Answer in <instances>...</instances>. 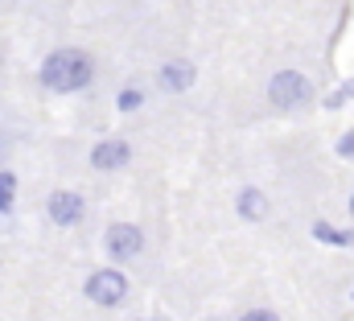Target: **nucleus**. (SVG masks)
I'll return each mask as SVG.
<instances>
[{
	"label": "nucleus",
	"instance_id": "16",
	"mask_svg": "<svg viewBox=\"0 0 354 321\" xmlns=\"http://www.w3.org/2000/svg\"><path fill=\"white\" fill-rule=\"evenodd\" d=\"M351 214H354V194H351Z\"/></svg>",
	"mask_w": 354,
	"mask_h": 321
},
{
	"label": "nucleus",
	"instance_id": "6",
	"mask_svg": "<svg viewBox=\"0 0 354 321\" xmlns=\"http://www.w3.org/2000/svg\"><path fill=\"white\" fill-rule=\"evenodd\" d=\"M87 160H91V169H99V173H115V169H124L132 160V145L120 140V136H107V140H99L91 149Z\"/></svg>",
	"mask_w": 354,
	"mask_h": 321
},
{
	"label": "nucleus",
	"instance_id": "11",
	"mask_svg": "<svg viewBox=\"0 0 354 321\" xmlns=\"http://www.w3.org/2000/svg\"><path fill=\"white\" fill-rule=\"evenodd\" d=\"M140 103H145V91H140V86H124V91L115 95V107H120V111H136Z\"/></svg>",
	"mask_w": 354,
	"mask_h": 321
},
{
	"label": "nucleus",
	"instance_id": "13",
	"mask_svg": "<svg viewBox=\"0 0 354 321\" xmlns=\"http://www.w3.org/2000/svg\"><path fill=\"white\" fill-rule=\"evenodd\" d=\"M235 321H280V313H272V309H248V313H239Z\"/></svg>",
	"mask_w": 354,
	"mask_h": 321
},
{
	"label": "nucleus",
	"instance_id": "17",
	"mask_svg": "<svg viewBox=\"0 0 354 321\" xmlns=\"http://www.w3.org/2000/svg\"><path fill=\"white\" fill-rule=\"evenodd\" d=\"M136 321H157V318H136Z\"/></svg>",
	"mask_w": 354,
	"mask_h": 321
},
{
	"label": "nucleus",
	"instance_id": "14",
	"mask_svg": "<svg viewBox=\"0 0 354 321\" xmlns=\"http://www.w3.org/2000/svg\"><path fill=\"white\" fill-rule=\"evenodd\" d=\"M342 107H346V95L342 91H330L326 95V111H342Z\"/></svg>",
	"mask_w": 354,
	"mask_h": 321
},
{
	"label": "nucleus",
	"instance_id": "7",
	"mask_svg": "<svg viewBox=\"0 0 354 321\" xmlns=\"http://www.w3.org/2000/svg\"><path fill=\"white\" fill-rule=\"evenodd\" d=\"M198 79V71H194V62H161V71H157V86L161 91H169V95H181V91H189Z\"/></svg>",
	"mask_w": 354,
	"mask_h": 321
},
{
	"label": "nucleus",
	"instance_id": "9",
	"mask_svg": "<svg viewBox=\"0 0 354 321\" xmlns=\"http://www.w3.org/2000/svg\"><path fill=\"white\" fill-rule=\"evenodd\" d=\"M17 202V173L12 169H0V214H8Z\"/></svg>",
	"mask_w": 354,
	"mask_h": 321
},
{
	"label": "nucleus",
	"instance_id": "15",
	"mask_svg": "<svg viewBox=\"0 0 354 321\" xmlns=\"http://www.w3.org/2000/svg\"><path fill=\"white\" fill-rule=\"evenodd\" d=\"M338 91H342V95H346V103H351V99H354V79H346L342 86H338Z\"/></svg>",
	"mask_w": 354,
	"mask_h": 321
},
{
	"label": "nucleus",
	"instance_id": "8",
	"mask_svg": "<svg viewBox=\"0 0 354 321\" xmlns=\"http://www.w3.org/2000/svg\"><path fill=\"white\" fill-rule=\"evenodd\" d=\"M235 210H239V219L260 223V219H268V194L256 190V185H243V190L235 194Z\"/></svg>",
	"mask_w": 354,
	"mask_h": 321
},
{
	"label": "nucleus",
	"instance_id": "12",
	"mask_svg": "<svg viewBox=\"0 0 354 321\" xmlns=\"http://www.w3.org/2000/svg\"><path fill=\"white\" fill-rule=\"evenodd\" d=\"M334 153H338L342 160H354V128H351V132H342V136H338V145H334Z\"/></svg>",
	"mask_w": 354,
	"mask_h": 321
},
{
	"label": "nucleus",
	"instance_id": "2",
	"mask_svg": "<svg viewBox=\"0 0 354 321\" xmlns=\"http://www.w3.org/2000/svg\"><path fill=\"white\" fill-rule=\"evenodd\" d=\"M83 297L99 309H115V305L128 301V276L120 268H95L83 280Z\"/></svg>",
	"mask_w": 354,
	"mask_h": 321
},
{
	"label": "nucleus",
	"instance_id": "1",
	"mask_svg": "<svg viewBox=\"0 0 354 321\" xmlns=\"http://www.w3.org/2000/svg\"><path fill=\"white\" fill-rule=\"evenodd\" d=\"M37 79L46 91L54 95H75V91H87L95 79V62H91L87 50L79 46H62V50H50L46 62L37 66Z\"/></svg>",
	"mask_w": 354,
	"mask_h": 321
},
{
	"label": "nucleus",
	"instance_id": "18",
	"mask_svg": "<svg viewBox=\"0 0 354 321\" xmlns=\"http://www.w3.org/2000/svg\"><path fill=\"white\" fill-rule=\"evenodd\" d=\"M157 321H169V318H157Z\"/></svg>",
	"mask_w": 354,
	"mask_h": 321
},
{
	"label": "nucleus",
	"instance_id": "5",
	"mask_svg": "<svg viewBox=\"0 0 354 321\" xmlns=\"http://www.w3.org/2000/svg\"><path fill=\"white\" fill-rule=\"evenodd\" d=\"M46 214H50L54 227H79L87 219V198L75 194V190H54L46 198Z\"/></svg>",
	"mask_w": 354,
	"mask_h": 321
},
{
	"label": "nucleus",
	"instance_id": "3",
	"mask_svg": "<svg viewBox=\"0 0 354 321\" xmlns=\"http://www.w3.org/2000/svg\"><path fill=\"white\" fill-rule=\"evenodd\" d=\"M313 99V82L305 79L301 71H276L268 79V103L280 107V111H292V107H305Z\"/></svg>",
	"mask_w": 354,
	"mask_h": 321
},
{
	"label": "nucleus",
	"instance_id": "10",
	"mask_svg": "<svg viewBox=\"0 0 354 321\" xmlns=\"http://www.w3.org/2000/svg\"><path fill=\"white\" fill-rule=\"evenodd\" d=\"M313 239H317V243H326V247H346L342 231H338L334 223H326V219H317V223H313Z\"/></svg>",
	"mask_w": 354,
	"mask_h": 321
},
{
	"label": "nucleus",
	"instance_id": "4",
	"mask_svg": "<svg viewBox=\"0 0 354 321\" xmlns=\"http://www.w3.org/2000/svg\"><path fill=\"white\" fill-rule=\"evenodd\" d=\"M103 247H107V255L115 264H128V259H136L145 251V231L136 223H111L103 231Z\"/></svg>",
	"mask_w": 354,
	"mask_h": 321
}]
</instances>
